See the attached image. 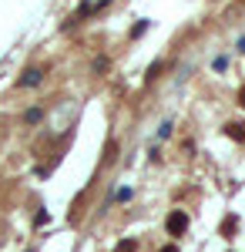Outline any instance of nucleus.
<instances>
[{
  "instance_id": "obj_1",
  "label": "nucleus",
  "mask_w": 245,
  "mask_h": 252,
  "mask_svg": "<svg viewBox=\"0 0 245 252\" xmlns=\"http://www.w3.org/2000/svg\"><path fill=\"white\" fill-rule=\"evenodd\" d=\"M165 229H168V235H185V229H188V215L182 212V209H175V212H168V219H165Z\"/></svg>"
},
{
  "instance_id": "obj_2",
  "label": "nucleus",
  "mask_w": 245,
  "mask_h": 252,
  "mask_svg": "<svg viewBox=\"0 0 245 252\" xmlns=\"http://www.w3.org/2000/svg\"><path fill=\"white\" fill-rule=\"evenodd\" d=\"M218 232H222V239H235V232H239V219H235V215H225Z\"/></svg>"
},
{
  "instance_id": "obj_3",
  "label": "nucleus",
  "mask_w": 245,
  "mask_h": 252,
  "mask_svg": "<svg viewBox=\"0 0 245 252\" xmlns=\"http://www.w3.org/2000/svg\"><path fill=\"white\" fill-rule=\"evenodd\" d=\"M225 135L235 138V141H245V125H242V121H228V125H225Z\"/></svg>"
},
{
  "instance_id": "obj_4",
  "label": "nucleus",
  "mask_w": 245,
  "mask_h": 252,
  "mask_svg": "<svg viewBox=\"0 0 245 252\" xmlns=\"http://www.w3.org/2000/svg\"><path fill=\"white\" fill-rule=\"evenodd\" d=\"M104 161H108V165H111V161H118V141H108V148H104Z\"/></svg>"
},
{
  "instance_id": "obj_5",
  "label": "nucleus",
  "mask_w": 245,
  "mask_h": 252,
  "mask_svg": "<svg viewBox=\"0 0 245 252\" xmlns=\"http://www.w3.org/2000/svg\"><path fill=\"white\" fill-rule=\"evenodd\" d=\"M20 84H40V71L34 67V71H27L24 78H20Z\"/></svg>"
},
{
  "instance_id": "obj_6",
  "label": "nucleus",
  "mask_w": 245,
  "mask_h": 252,
  "mask_svg": "<svg viewBox=\"0 0 245 252\" xmlns=\"http://www.w3.org/2000/svg\"><path fill=\"white\" fill-rule=\"evenodd\" d=\"M138 249V242H134V239H124V242H118V246H114V252H134Z\"/></svg>"
},
{
  "instance_id": "obj_7",
  "label": "nucleus",
  "mask_w": 245,
  "mask_h": 252,
  "mask_svg": "<svg viewBox=\"0 0 245 252\" xmlns=\"http://www.w3.org/2000/svg\"><path fill=\"white\" fill-rule=\"evenodd\" d=\"M239 104L245 108V88H239Z\"/></svg>"
},
{
  "instance_id": "obj_8",
  "label": "nucleus",
  "mask_w": 245,
  "mask_h": 252,
  "mask_svg": "<svg viewBox=\"0 0 245 252\" xmlns=\"http://www.w3.org/2000/svg\"><path fill=\"white\" fill-rule=\"evenodd\" d=\"M161 252H178V246H165V249H161Z\"/></svg>"
}]
</instances>
